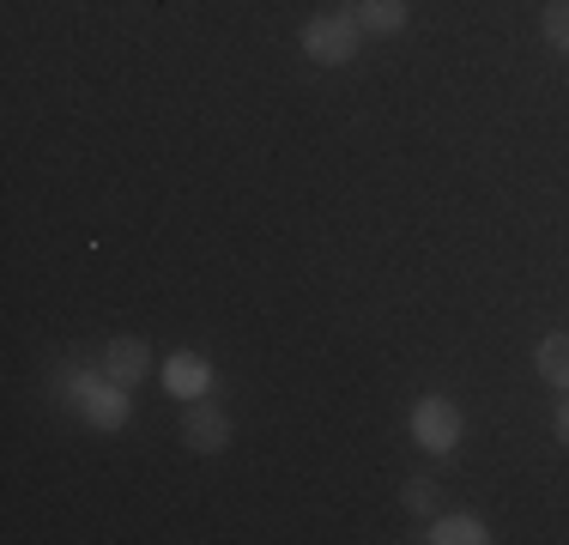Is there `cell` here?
Listing matches in <instances>:
<instances>
[{"mask_svg": "<svg viewBox=\"0 0 569 545\" xmlns=\"http://www.w3.org/2000/svg\"><path fill=\"white\" fill-rule=\"evenodd\" d=\"M546 37H551V49H563L569 54V0H546Z\"/></svg>", "mask_w": 569, "mask_h": 545, "instance_id": "cell-10", "label": "cell"}, {"mask_svg": "<svg viewBox=\"0 0 569 545\" xmlns=\"http://www.w3.org/2000/svg\"><path fill=\"white\" fill-rule=\"evenodd\" d=\"M400 503H406L412 515H430V509H437V479H406Z\"/></svg>", "mask_w": 569, "mask_h": 545, "instance_id": "cell-11", "label": "cell"}, {"mask_svg": "<svg viewBox=\"0 0 569 545\" xmlns=\"http://www.w3.org/2000/svg\"><path fill=\"white\" fill-rule=\"evenodd\" d=\"M558 436L569 443V394H563V406H558Z\"/></svg>", "mask_w": 569, "mask_h": 545, "instance_id": "cell-12", "label": "cell"}, {"mask_svg": "<svg viewBox=\"0 0 569 545\" xmlns=\"http://www.w3.org/2000/svg\"><path fill=\"white\" fill-rule=\"evenodd\" d=\"M103 370H110L121 388H133V382L152 370V351H146V339H110V346H103Z\"/></svg>", "mask_w": 569, "mask_h": 545, "instance_id": "cell-6", "label": "cell"}, {"mask_svg": "<svg viewBox=\"0 0 569 545\" xmlns=\"http://www.w3.org/2000/svg\"><path fill=\"white\" fill-rule=\"evenodd\" d=\"M430 545H485L491 534H485L479 515H442V522H430Z\"/></svg>", "mask_w": 569, "mask_h": 545, "instance_id": "cell-8", "label": "cell"}, {"mask_svg": "<svg viewBox=\"0 0 569 545\" xmlns=\"http://www.w3.org/2000/svg\"><path fill=\"white\" fill-rule=\"evenodd\" d=\"M358 24H363V37H395L406 31V0H358Z\"/></svg>", "mask_w": 569, "mask_h": 545, "instance_id": "cell-7", "label": "cell"}, {"mask_svg": "<svg viewBox=\"0 0 569 545\" xmlns=\"http://www.w3.org/2000/svg\"><path fill=\"white\" fill-rule=\"evenodd\" d=\"M363 43V24L358 12H316V19L303 24V54L316 67H346L351 54Z\"/></svg>", "mask_w": 569, "mask_h": 545, "instance_id": "cell-2", "label": "cell"}, {"mask_svg": "<svg viewBox=\"0 0 569 545\" xmlns=\"http://www.w3.org/2000/svg\"><path fill=\"white\" fill-rule=\"evenodd\" d=\"M539 376H546L551 388L569 394V334H546V339H539Z\"/></svg>", "mask_w": 569, "mask_h": 545, "instance_id": "cell-9", "label": "cell"}, {"mask_svg": "<svg viewBox=\"0 0 569 545\" xmlns=\"http://www.w3.org/2000/svg\"><path fill=\"white\" fill-rule=\"evenodd\" d=\"M182 443L194 448V455H224L230 448V413L219 400H188V413H182Z\"/></svg>", "mask_w": 569, "mask_h": 545, "instance_id": "cell-4", "label": "cell"}, {"mask_svg": "<svg viewBox=\"0 0 569 545\" xmlns=\"http://www.w3.org/2000/svg\"><path fill=\"white\" fill-rule=\"evenodd\" d=\"M164 388L176 394V400H200V394L212 388V364L200 358V351H176V358L164 364Z\"/></svg>", "mask_w": 569, "mask_h": 545, "instance_id": "cell-5", "label": "cell"}, {"mask_svg": "<svg viewBox=\"0 0 569 545\" xmlns=\"http://www.w3.org/2000/svg\"><path fill=\"white\" fill-rule=\"evenodd\" d=\"M467 436V413L449 400V394H425L412 406V443L430 448V455H455V443Z\"/></svg>", "mask_w": 569, "mask_h": 545, "instance_id": "cell-3", "label": "cell"}, {"mask_svg": "<svg viewBox=\"0 0 569 545\" xmlns=\"http://www.w3.org/2000/svg\"><path fill=\"white\" fill-rule=\"evenodd\" d=\"M67 406L98 430L128 425V388H121L110 370H67Z\"/></svg>", "mask_w": 569, "mask_h": 545, "instance_id": "cell-1", "label": "cell"}]
</instances>
